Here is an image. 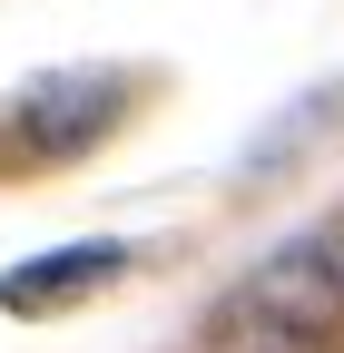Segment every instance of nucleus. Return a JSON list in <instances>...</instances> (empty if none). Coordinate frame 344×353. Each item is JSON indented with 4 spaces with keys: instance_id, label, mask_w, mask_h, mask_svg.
I'll use <instances>...</instances> for the list:
<instances>
[{
    "instance_id": "f03ea898",
    "label": "nucleus",
    "mask_w": 344,
    "mask_h": 353,
    "mask_svg": "<svg viewBox=\"0 0 344 353\" xmlns=\"http://www.w3.org/2000/svg\"><path fill=\"white\" fill-rule=\"evenodd\" d=\"M227 314L276 324V334H295V343H334V334H344V275L325 265L315 236H295V245H276L266 265H246V285L227 294Z\"/></svg>"
},
{
    "instance_id": "20e7f679",
    "label": "nucleus",
    "mask_w": 344,
    "mask_h": 353,
    "mask_svg": "<svg viewBox=\"0 0 344 353\" xmlns=\"http://www.w3.org/2000/svg\"><path fill=\"white\" fill-rule=\"evenodd\" d=\"M315 245H325V265L344 275V216H334V226H315Z\"/></svg>"
},
{
    "instance_id": "f257e3e1",
    "label": "nucleus",
    "mask_w": 344,
    "mask_h": 353,
    "mask_svg": "<svg viewBox=\"0 0 344 353\" xmlns=\"http://www.w3.org/2000/svg\"><path fill=\"white\" fill-rule=\"evenodd\" d=\"M128 118V79L118 69H59V79H39V88H20V108H10V157H79V148H99L108 128Z\"/></svg>"
},
{
    "instance_id": "7ed1b4c3",
    "label": "nucleus",
    "mask_w": 344,
    "mask_h": 353,
    "mask_svg": "<svg viewBox=\"0 0 344 353\" xmlns=\"http://www.w3.org/2000/svg\"><path fill=\"white\" fill-rule=\"evenodd\" d=\"M118 275H128V245L99 236V245H59V255H39V265H10V275H0V304H10V314H50V304L99 294Z\"/></svg>"
}]
</instances>
